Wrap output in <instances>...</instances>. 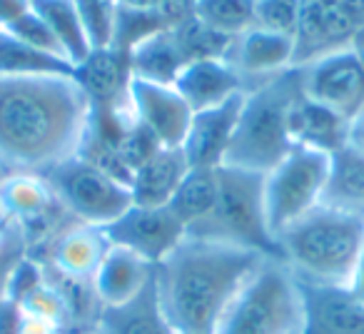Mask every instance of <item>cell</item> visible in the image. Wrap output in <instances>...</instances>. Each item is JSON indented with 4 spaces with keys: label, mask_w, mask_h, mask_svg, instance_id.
<instances>
[{
    "label": "cell",
    "mask_w": 364,
    "mask_h": 334,
    "mask_svg": "<svg viewBox=\"0 0 364 334\" xmlns=\"http://www.w3.org/2000/svg\"><path fill=\"white\" fill-rule=\"evenodd\" d=\"M304 297L279 257H262L228 304L215 334H302Z\"/></svg>",
    "instance_id": "cell-5"
},
{
    "label": "cell",
    "mask_w": 364,
    "mask_h": 334,
    "mask_svg": "<svg viewBox=\"0 0 364 334\" xmlns=\"http://www.w3.org/2000/svg\"><path fill=\"white\" fill-rule=\"evenodd\" d=\"M357 23L342 0H299V21L294 31V68L329 53L349 48Z\"/></svg>",
    "instance_id": "cell-12"
},
{
    "label": "cell",
    "mask_w": 364,
    "mask_h": 334,
    "mask_svg": "<svg viewBox=\"0 0 364 334\" xmlns=\"http://www.w3.org/2000/svg\"><path fill=\"white\" fill-rule=\"evenodd\" d=\"M155 264L125 247L110 244L92 277V292L102 307H117L130 302L150 284Z\"/></svg>",
    "instance_id": "cell-18"
},
{
    "label": "cell",
    "mask_w": 364,
    "mask_h": 334,
    "mask_svg": "<svg viewBox=\"0 0 364 334\" xmlns=\"http://www.w3.org/2000/svg\"><path fill=\"white\" fill-rule=\"evenodd\" d=\"M177 92L185 97L193 112L223 105L230 97L242 95L245 85L228 60H195L185 65L175 82Z\"/></svg>",
    "instance_id": "cell-21"
},
{
    "label": "cell",
    "mask_w": 364,
    "mask_h": 334,
    "mask_svg": "<svg viewBox=\"0 0 364 334\" xmlns=\"http://www.w3.org/2000/svg\"><path fill=\"white\" fill-rule=\"evenodd\" d=\"M225 60L235 68L245 90H252V87L292 70L294 38L255 26L235 38Z\"/></svg>",
    "instance_id": "cell-14"
},
{
    "label": "cell",
    "mask_w": 364,
    "mask_h": 334,
    "mask_svg": "<svg viewBox=\"0 0 364 334\" xmlns=\"http://www.w3.org/2000/svg\"><path fill=\"white\" fill-rule=\"evenodd\" d=\"M364 244V215L317 205L277 235L279 257L297 279L349 287Z\"/></svg>",
    "instance_id": "cell-3"
},
{
    "label": "cell",
    "mask_w": 364,
    "mask_h": 334,
    "mask_svg": "<svg viewBox=\"0 0 364 334\" xmlns=\"http://www.w3.org/2000/svg\"><path fill=\"white\" fill-rule=\"evenodd\" d=\"M80 23L85 28L92 50L112 48L117 23V0H73Z\"/></svg>",
    "instance_id": "cell-30"
},
{
    "label": "cell",
    "mask_w": 364,
    "mask_h": 334,
    "mask_svg": "<svg viewBox=\"0 0 364 334\" xmlns=\"http://www.w3.org/2000/svg\"><path fill=\"white\" fill-rule=\"evenodd\" d=\"M185 235H188L185 225L170 212L167 205L162 208L132 205L105 227V237L110 239V244L130 249L150 264L162 262L185 239Z\"/></svg>",
    "instance_id": "cell-10"
},
{
    "label": "cell",
    "mask_w": 364,
    "mask_h": 334,
    "mask_svg": "<svg viewBox=\"0 0 364 334\" xmlns=\"http://www.w3.org/2000/svg\"><path fill=\"white\" fill-rule=\"evenodd\" d=\"M92 102L75 75L0 77V162L11 175H46L82 152Z\"/></svg>",
    "instance_id": "cell-1"
},
{
    "label": "cell",
    "mask_w": 364,
    "mask_h": 334,
    "mask_svg": "<svg viewBox=\"0 0 364 334\" xmlns=\"http://www.w3.org/2000/svg\"><path fill=\"white\" fill-rule=\"evenodd\" d=\"M289 135L297 147L317 150L332 157L349 140V120L329 107L307 100L299 92L289 112Z\"/></svg>",
    "instance_id": "cell-22"
},
{
    "label": "cell",
    "mask_w": 364,
    "mask_h": 334,
    "mask_svg": "<svg viewBox=\"0 0 364 334\" xmlns=\"http://www.w3.org/2000/svg\"><path fill=\"white\" fill-rule=\"evenodd\" d=\"M31 8L50 28V33L60 43L63 53L73 63V68H77L90 55L92 48L87 43L85 28H82L73 0H31Z\"/></svg>",
    "instance_id": "cell-26"
},
{
    "label": "cell",
    "mask_w": 364,
    "mask_h": 334,
    "mask_svg": "<svg viewBox=\"0 0 364 334\" xmlns=\"http://www.w3.org/2000/svg\"><path fill=\"white\" fill-rule=\"evenodd\" d=\"M195 18L230 38L255 28V0H195Z\"/></svg>",
    "instance_id": "cell-29"
},
{
    "label": "cell",
    "mask_w": 364,
    "mask_h": 334,
    "mask_svg": "<svg viewBox=\"0 0 364 334\" xmlns=\"http://www.w3.org/2000/svg\"><path fill=\"white\" fill-rule=\"evenodd\" d=\"M127 97L137 122L150 130L162 147H182L195 112L175 85H157L132 77Z\"/></svg>",
    "instance_id": "cell-13"
},
{
    "label": "cell",
    "mask_w": 364,
    "mask_h": 334,
    "mask_svg": "<svg viewBox=\"0 0 364 334\" xmlns=\"http://www.w3.org/2000/svg\"><path fill=\"white\" fill-rule=\"evenodd\" d=\"M262 254L185 235L155 264L157 302L172 334H215L228 304Z\"/></svg>",
    "instance_id": "cell-2"
},
{
    "label": "cell",
    "mask_w": 364,
    "mask_h": 334,
    "mask_svg": "<svg viewBox=\"0 0 364 334\" xmlns=\"http://www.w3.org/2000/svg\"><path fill=\"white\" fill-rule=\"evenodd\" d=\"M26 13H31V0H0V31H8Z\"/></svg>",
    "instance_id": "cell-33"
},
{
    "label": "cell",
    "mask_w": 364,
    "mask_h": 334,
    "mask_svg": "<svg viewBox=\"0 0 364 334\" xmlns=\"http://www.w3.org/2000/svg\"><path fill=\"white\" fill-rule=\"evenodd\" d=\"M75 80L82 85L85 95L90 97L92 107L120 105L127 100L130 87V58L117 48L92 50L80 65L75 68Z\"/></svg>",
    "instance_id": "cell-20"
},
{
    "label": "cell",
    "mask_w": 364,
    "mask_h": 334,
    "mask_svg": "<svg viewBox=\"0 0 364 334\" xmlns=\"http://www.w3.org/2000/svg\"><path fill=\"white\" fill-rule=\"evenodd\" d=\"M8 175H11V173H8V170H6V165H3V162H0V185H3V180H6Z\"/></svg>",
    "instance_id": "cell-38"
},
{
    "label": "cell",
    "mask_w": 364,
    "mask_h": 334,
    "mask_svg": "<svg viewBox=\"0 0 364 334\" xmlns=\"http://www.w3.org/2000/svg\"><path fill=\"white\" fill-rule=\"evenodd\" d=\"M242 105H245V92L230 97L223 105L195 112L188 135H185V142H182V152L188 157L190 167L223 165L225 155H228L230 145H232Z\"/></svg>",
    "instance_id": "cell-15"
},
{
    "label": "cell",
    "mask_w": 364,
    "mask_h": 334,
    "mask_svg": "<svg viewBox=\"0 0 364 334\" xmlns=\"http://www.w3.org/2000/svg\"><path fill=\"white\" fill-rule=\"evenodd\" d=\"M0 215L18 225L23 237L38 235L43 239H50L60 232L58 222L70 215L58 203L55 193L46 183L43 175H26L16 173L8 175L0 185Z\"/></svg>",
    "instance_id": "cell-11"
},
{
    "label": "cell",
    "mask_w": 364,
    "mask_h": 334,
    "mask_svg": "<svg viewBox=\"0 0 364 334\" xmlns=\"http://www.w3.org/2000/svg\"><path fill=\"white\" fill-rule=\"evenodd\" d=\"M36 75H75V68L65 58L50 55L0 31V77H36Z\"/></svg>",
    "instance_id": "cell-27"
},
{
    "label": "cell",
    "mask_w": 364,
    "mask_h": 334,
    "mask_svg": "<svg viewBox=\"0 0 364 334\" xmlns=\"http://www.w3.org/2000/svg\"><path fill=\"white\" fill-rule=\"evenodd\" d=\"M127 58H130L132 77L157 82V85H175L180 72L188 65V58L182 53V45L172 28L137 43L127 53Z\"/></svg>",
    "instance_id": "cell-24"
},
{
    "label": "cell",
    "mask_w": 364,
    "mask_h": 334,
    "mask_svg": "<svg viewBox=\"0 0 364 334\" xmlns=\"http://www.w3.org/2000/svg\"><path fill=\"white\" fill-rule=\"evenodd\" d=\"M297 70H287L245 92L232 145L223 165L267 175L292 152L289 112L299 97Z\"/></svg>",
    "instance_id": "cell-4"
},
{
    "label": "cell",
    "mask_w": 364,
    "mask_h": 334,
    "mask_svg": "<svg viewBox=\"0 0 364 334\" xmlns=\"http://www.w3.org/2000/svg\"><path fill=\"white\" fill-rule=\"evenodd\" d=\"M347 145L357 147V150H364V107L352 117V120H349V140H347Z\"/></svg>",
    "instance_id": "cell-34"
},
{
    "label": "cell",
    "mask_w": 364,
    "mask_h": 334,
    "mask_svg": "<svg viewBox=\"0 0 364 334\" xmlns=\"http://www.w3.org/2000/svg\"><path fill=\"white\" fill-rule=\"evenodd\" d=\"M43 178L75 222L105 230L132 208L130 188L80 155L53 167Z\"/></svg>",
    "instance_id": "cell-7"
},
{
    "label": "cell",
    "mask_w": 364,
    "mask_h": 334,
    "mask_svg": "<svg viewBox=\"0 0 364 334\" xmlns=\"http://www.w3.org/2000/svg\"><path fill=\"white\" fill-rule=\"evenodd\" d=\"M304 329L302 334H364V304L349 287L302 282Z\"/></svg>",
    "instance_id": "cell-16"
},
{
    "label": "cell",
    "mask_w": 364,
    "mask_h": 334,
    "mask_svg": "<svg viewBox=\"0 0 364 334\" xmlns=\"http://www.w3.org/2000/svg\"><path fill=\"white\" fill-rule=\"evenodd\" d=\"M215 200H218V167H190L167 208L185 225V230H190L203 217H208Z\"/></svg>",
    "instance_id": "cell-28"
},
{
    "label": "cell",
    "mask_w": 364,
    "mask_h": 334,
    "mask_svg": "<svg viewBox=\"0 0 364 334\" xmlns=\"http://www.w3.org/2000/svg\"><path fill=\"white\" fill-rule=\"evenodd\" d=\"M294 70L299 90L307 100L329 107L347 120L364 107V68L349 48L322 55Z\"/></svg>",
    "instance_id": "cell-9"
},
{
    "label": "cell",
    "mask_w": 364,
    "mask_h": 334,
    "mask_svg": "<svg viewBox=\"0 0 364 334\" xmlns=\"http://www.w3.org/2000/svg\"><path fill=\"white\" fill-rule=\"evenodd\" d=\"M48 242H50L48 264H50L53 274L75 279V282H92L107 247H110L105 230L90 227L82 222H73L70 227H63Z\"/></svg>",
    "instance_id": "cell-17"
},
{
    "label": "cell",
    "mask_w": 364,
    "mask_h": 334,
    "mask_svg": "<svg viewBox=\"0 0 364 334\" xmlns=\"http://www.w3.org/2000/svg\"><path fill=\"white\" fill-rule=\"evenodd\" d=\"M188 235L250 249L262 257H279L277 239L269 232L264 212V175L220 165L218 200L208 217L193 225Z\"/></svg>",
    "instance_id": "cell-6"
},
{
    "label": "cell",
    "mask_w": 364,
    "mask_h": 334,
    "mask_svg": "<svg viewBox=\"0 0 364 334\" xmlns=\"http://www.w3.org/2000/svg\"><path fill=\"white\" fill-rule=\"evenodd\" d=\"M329 178V155L307 147H292L274 170L264 175V212L272 237L322 205Z\"/></svg>",
    "instance_id": "cell-8"
},
{
    "label": "cell",
    "mask_w": 364,
    "mask_h": 334,
    "mask_svg": "<svg viewBox=\"0 0 364 334\" xmlns=\"http://www.w3.org/2000/svg\"><path fill=\"white\" fill-rule=\"evenodd\" d=\"M190 162L182 147H157L130 178L132 205L162 208L172 200L175 190L185 180Z\"/></svg>",
    "instance_id": "cell-19"
},
{
    "label": "cell",
    "mask_w": 364,
    "mask_h": 334,
    "mask_svg": "<svg viewBox=\"0 0 364 334\" xmlns=\"http://www.w3.org/2000/svg\"><path fill=\"white\" fill-rule=\"evenodd\" d=\"M349 50H352V55L359 60V65L364 68V26L357 28V33L352 36V43H349Z\"/></svg>",
    "instance_id": "cell-36"
},
{
    "label": "cell",
    "mask_w": 364,
    "mask_h": 334,
    "mask_svg": "<svg viewBox=\"0 0 364 334\" xmlns=\"http://www.w3.org/2000/svg\"><path fill=\"white\" fill-rule=\"evenodd\" d=\"M342 6L347 8V13L354 18L359 28L364 26V0H342Z\"/></svg>",
    "instance_id": "cell-37"
},
{
    "label": "cell",
    "mask_w": 364,
    "mask_h": 334,
    "mask_svg": "<svg viewBox=\"0 0 364 334\" xmlns=\"http://www.w3.org/2000/svg\"><path fill=\"white\" fill-rule=\"evenodd\" d=\"M6 33H11V36H16L18 41L28 43L31 48H36V50H43V53H50V55H58V58H65V53H63L60 43L55 41V36L50 33V28L46 26V23L41 21V18L33 13H26V16L21 18L18 23H13L11 28H8ZM68 60V58H65ZM70 63V60H68ZM73 65V63H70Z\"/></svg>",
    "instance_id": "cell-32"
},
{
    "label": "cell",
    "mask_w": 364,
    "mask_h": 334,
    "mask_svg": "<svg viewBox=\"0 0 364 334\" xmlns=\"http://www.w3.org/2000/svg\"><path fill=\"white\" fill-rule=\"evenodd\" d=\"M299 21V0H255V26L292 36Z\"/></svg>",
    "instance_id": "cell-31"
},
{
    "label": "cell",
    "mask_w": 364,
    "mask_h": 334,
    "mask_svg": "<svg viewBox=\"0 0 364 334\" xmlns=\"http://www.w3.org/2000/svg\"><path fill=\"white\" fill-rule=\"evenodd\" d=\"M92 334H172L157 302L155 274L150 284L130 302L117 307H102Z\"/></svg>",
    "instance_id": "cell-23"
},
{
    "label": "cell",
    "mask_w": 364,
    "mask_h": 334,
    "mask_svg": "<svg viewBox=\"0 0 364 334\" xmlns=\"http://www.w3.org/2000/svg\"><path fill=\"white\" fill-rule=\"evenodd\" d=\"M349 292L364 304V244H362V252H359L357 267H354L352 282H349Z\"/></svg>",
    "instance_id": "cell-35"
},
{
    "label": "cell",
    "mask_w": 364,
    "mask_h": 334,
    "mask_svg": "<svg viewBox=\"0 0 364 334\" xmlns=\"http://www.w3.org/2000/svg\"><path fill=\"white\" fill-rule=\"evenodd\" d=\"M324 205L364 215V150L344 145L329 157Z\"/></svg>",
    "instance_id": "cell-25"
}]
</instances>
